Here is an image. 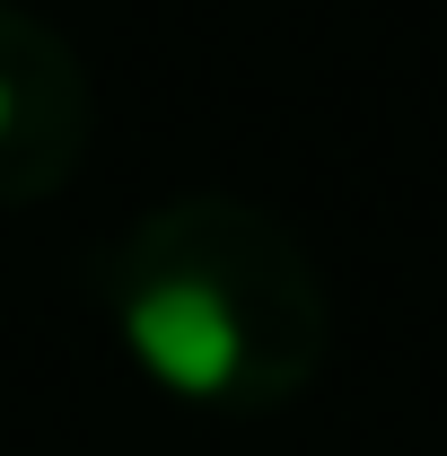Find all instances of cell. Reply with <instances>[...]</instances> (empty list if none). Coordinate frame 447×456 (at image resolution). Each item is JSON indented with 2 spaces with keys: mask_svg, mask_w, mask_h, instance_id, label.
I'll list each match as a JSON object with an SVG mask.
<instances>
[{
  "mask_svg": "<svg viewBox=\"0 0 447 456\" xmlns=\"http://www.w3.org/2000/svg\"><path fill=\"white\" fill-rule=\"evenodd\" d=\"M123 360L193 412H280L334 351V298L307 246L246 193H175L97 264Z\"/></svg>",
  "mask_w": 447,
  "mask_h": 456,
  "instance_id": "1",
  "label": "cell"
},
{
  "mask_svg": "<svg viewBox=\"0 0 447 456\" xmlns=\"http://www.w3.org/2000/svg\"><path fill=\"white\" fill-rule=\"evenodd\" d=\"M97 132L88 70L45 18L0 0V211L61 193Z\"/></svg>",
  "mask_w": 447,
  "mask_h": 456,
  "instance_id": "2",
  "label": "cell"
}]
</instances>
